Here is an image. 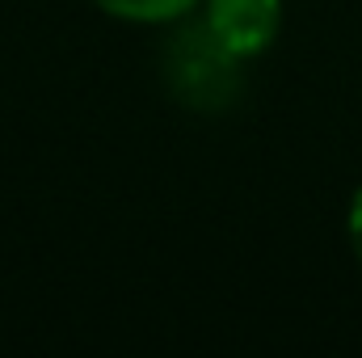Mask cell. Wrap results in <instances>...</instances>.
<instances>
[{
	"label": "cell",
	"instance_id": "4",
	"mask_svg": "<svg viewBox=\"0 0 362 358\" xmlns=\"http://www.w3.org/2000/svg\"><path fill=\"white\" fill-rule=\"evenodd\" d=\"M350 249H354V258L362 266V185L354 194V202H350Z\"/></svg>",
	"mask_w": 362,
	"mask_h": 358
},
{
	"label": "cell",
	"instance_id": "1",
	"mask_svg": "<svg viewBox=\"0 0 362 358\" xmlns=\"http://www.w3.org/2000/svg\"><path fill=\"white\" fill-rule=\"evenodd\" d=\"M240 55L202 21H185L173 30L169 47H165V85L177 97L185 110H198V114H219L228 110L240 85H245V72H240Z\"/></svg>",
	"mask_w": 362,
	"mask_h": 358
},
{
	"label": "cell",
	"instance_id": "3",
	"mask_svg": "<svg viewBox=\"0 0 362 358\" xmlns=\"http://www.w3.org/2000/svg\"><path fill=\"white\" fill-rule=\"evenodd\" d=\"M101 13L118 21H139V25H160V21H181L189 17L202 0H93Z\"/></svg>",
	"mask_w": 362,
	"mask_h": 358
},
{
	"label": "cell",
	"instance_id": "2",
	"mask_svg": "<svg viewBox=\"0 0 362 358\" xmlns=\"http://www.w3.org/2000/svg\"><path fill=\"white\" fill-rule=\"evenodd\" d=\"M206 25L240 55L253 59L274 42L282 25V0H202Z\"/></svg>",
	"mask_w": 362,
	"mask_h": 358
}]
</instances>
